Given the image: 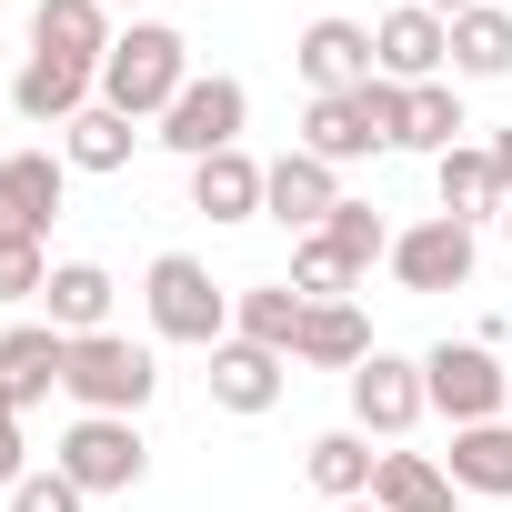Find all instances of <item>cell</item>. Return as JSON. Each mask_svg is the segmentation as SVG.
Listing matches in <instances>:
<instances>
[{
    "instance_id": "obj_1",
    "label": "cell",
    "mask_w": 512,
    "mask_h": 512,
    "mask_svg": "<svg viewBox=\"0 0 512 512\" xmlns=\"http://www.w3.org/2000/svg\"><path fill=\"white\" fill-rule=\"evenodd\" d=\"M181 91H191V41H181L171 21H131V31L111 41V61H101V101H111L121 121H161Z\"/></svg>"
},
{
    "instance_id": "obj_2",
    "label": "cell",
    "mask_w": 512,
    "mask_h": 512,
    "mask_svg": "<svg viewBox=\"0 0 512 512\" xmlns=\"http://www.w3.org/2000/svg\"><path fill=\"white\" fill-rule=\"evenodd\" d=\"M141 302H151V332L161 342H191V352H221L231 342V292L211 282V262H191V251H161V262L141 272Z\"/></svg>"
},
{
    "instance_id": "obj_3",
    "label": "cell",
    "mask_w": 512,
    "mask_h": 512,
    "mask_svg": "<svg viewBox=\"0 0 512 512\" xmlns=\"http://www.w3.org/2000/svg\"><path fill=\"white\" fill-rule=\"evenodd\" d=\"M61 392H71L81 412H121V422H141V402L161 392V362H151V342H131V332H81Z\"/></svg>"
},
{
    "instance_id": "obj_4",
    "label": "cell",
    "mask_w": 512,
    "mask_h": 512,
    "mask_svg": "<svg viewBox=\"0 0 512 512\" xmlns=\"http://www.w3.org/2000/svg\"><path fill=\"white\" fill-rule=\"evenodd\" d=\"M241 131H251V91H241L231 71H191V91L151 121V141H161V151H181V161L241 151Z\"/></svg>"
},
{
    "instance_id": "obj_5",
    "label": "cell",
    "mask_w": 512,
    "mask_h": 512,
    "mask_svg": "<svg viewBox=\"0 0 512 512\" xmlns=\"http://www.w3.org/2000/svg\"><path fill=\"white\" fill-rule=\"evenodd\" d=\"M422 392H432V412L462 432V422H502L512 372H502L492 342H432V352H422Z\"/></svg>"
},
{
    "instance_id": "obj_6",
    "label": "cell",
    "mask_w": 512,
    "mask_h": 512,
    "mask_svg": "<svg viewBox=\"0 0 512 512\" xmlns=\"http://www.w3.org/2000/svg\"><path fill=\"white\" fill-rule=\"evenodd\" d=\"M91 502L101 492H141V472H151V442H141V422H121V412H81L71 432H61V452H51Z\"/></svg>"
},
{
    "instance_id": "obj_7",
    "label": "cell",
    "mask_w": 512,
    "mask_h": 512,
    "mask_svg": "<svg viewBox=\"0 0 512 512\" xmlns=\"http://www.w3.org/2000/svg\"><path fill=\"white\" fill-rule=\"evenodd\" d=\"M472 262H482V231H472V221H452V211H432V221L392 231V282H402V292H462V282H472Z\"/></svg>"
},
{
    "instance_id": "obj_8",
    "label": "cell",
    "mask_w": 512,
    "mask_h": 512,
    "mask_svg": "<svg viewBox=\"0 0 512 512\" xmlns=\"http://www.w3.org/2000/svg\"><path fill=\"white\" fill-rule=\"evenodd\" d=\"M372 71H382V81H402V91L442 81V71H452V21H442V11H422V0L382 11V21H372Z\"/></svg>"
},
{
    "instance_id": "obj_9",
    "label": "cell",
    "mask_w": 512,
    "mask_h": 512,
    "mask_svg": "<svg viewBox=\"0 0 512 512\" xmlns=\"http://www.w3.org/2000/svg\"><path fill=\"white\" fill-rule=\"evenodd\" d=\"M422 412H432V392H422V362H402V352H372V362L352 372V432H372V442H402Z\"/></svg>"
},
{
    "instance_id": "obj_10",
    "label": "cell",
    "mask_w": 512,
    "mask_h": 512,
    "mask_svg": "<svg viewBox=\"0 0 512 512\" xmlns=\"http://www.w3.org/2000/svg\"><path fill=\"white\" fill-rule=\"evenodd\" d=\"M61 201H71V161L61 151H11V161H0V231L41 241L61 221Z\"/></svg>"
},
{
    "instance_id": "obj_11",
    "label": "cell",
    "mask_w": 512,
    "mask_h": 512,
    "mask_svg": "<svg viewBox=\"0 0 512 512\" xmlns=\"http://www.w3.org/2000/svg\"><path fill=\"white\" fill-rule=\"evenodd\" d=\"M61 372H71V332H51V322H11V332H0V402H11V412L51 402Z\"/></svg>"
},
{
    "instance_id": "obj_12",
    "label": "cell",
    "mask_w": 512,
    "mask_h": 512,
    "mask_svg": "<svg viewBox=\"0 0 512 512\" xmlns=\"http://www.w3.org/2000/svg\"><path fill=\"white\" fill-rule=\"evenodd\" d=\"M292 71L312 81V101H322V91H362V81H372V31L342 21V11H322V21L292 41Z\"/></svg>"
},
{
    "instance_id": "obj_13",
    "label": "cell",
    "mask_w": 512,
    "mask_h": 512,
    "mask_svg": "<svg viewBox=\"0 0 512 512\" xmlns=\"http://www.w3.org/2000/svg\"><path fill=\"white\" fill-rule=\"evenodd\" d=\"M91 101H101V71H81V61H51V51H31V61L11 71V111H21V121H51V131H71Z\"/></svg>"
},
{
    "instance_id": "obj_14",
    "label": "cell",
    "mask_w": 512,
    "mask_h": 512,
    "mask_svg": "<svg viewBox=\"0 0 512 512\" xmlns=\"http://www.w3.org/2000/svg\"><path fill=\"white\" fill-rule=\"evenodd\" d=\"M262 211H272V221H292V231H322V221L342 211V171H332V161H312V151L292 141V151L262 171Z\"/></svg>"
},
{
    "instance_id": "obj_15",
    "label": "cell",
    "mask_w": 512,
    "mask_h": 512,
    "mask_svg": "<svg viewBox=\"0 0 512 512\" xmlns=\"http://www.w3.org/2000/svg\"><path fill=\"white\" fill-rule=\"evenodd\" d=\"M282 372H292L282 352H262V342H241V332H231V342L211 352V402L241 412V422H262V412L282 402Z\"/></svg>"
},
{
    "instance_id": "obj_16",
    "label": "cell",
    "mask_w": 512,
    "mask_h": 512,
    "mask_svg": "<svg viewBox=\"0 0 512 512\" xmlns=\"http://www.w3.org/2000/svg\"><path fill=\"white\" fill-rule=\"evenodd\" d=\"M111 41H121V21L101 11V0H41V11H31V51H51V61L101 71V61H111Z\"/></svg>"
},
{
    "instance_id": "obj_17",
    "label": "cell",
    "mask_w": 512,
    "mask_h": 512,
    "mask_svg": "<svg viewBox=\"0 0 512 512\" xmlns=\"http://www.w3.org/2000/svg\"><path fill=\"white\" fill-rule=\"evenodd\" d=\"M382 342H372V322H362V302H312L302 312V342H292V362H312V372H362Z\"/></svg>"
},
{
    "instance_id": "obj_18",
    "label": "cell",
    "mask_w": 512,
    "mask_h": 512,
    "mask_svg": "<svg viewBox=\"0 0 512 512\" xmlns=\"http://www.w3.org/2000/svg\"><path fill=\"white\" fill-rule=\"evenodd\" d=\"M262 171H272V161H251V151L191 161V211H201V221H262Z\"/></svg>"
},
{
    "instance_id": "obj_19",
    "label": "cell",
    "mask_w": 512,
    "mask_h": 512,
    "mask_svg": "<svg viewBox=\"0 0 512 512\" xmlns=\"http://www.w3.org/2000/svg\"><path fill=\"white\" fill-rule=\"evenodd\" d=\"M452 492H482V502H512V422H462L452 452H442Z\"/></svg>"
},
{
    "instance_id": "obj_20",
    "label": "cell",
    "mask_w": 512,
    "mask_h": 512,
    "mask_svg": "<svg viewBox=\"0 0 512 512\" xmlns=\"http://www.w3.org/2000/svg\"><path fill=\"white\" fill-rule=\"evenodd\" d=\"M432 191H442V211H452V221H472V231H482V221H502V181H492V151H482V141L442 151V161H432Z\"/></svg>"
},
{
    "instance_id": "obj_21",
    "label": "cell",
    "mask_w": 512,
    "mask_h": 512,
    "mask_svg": "<svg viewBox=\"0 0 512 512\" xmlns=\"http://www.w3.org/2000/svg\"><path fill=\"white\" fill-rule=\"evenodd\" d=\"M111 292H121V282H111L101 262H51V292H41V302H51V332H71V342H81V332H111Z\"/></svg>"
},
{
    "instance_id": "obj_22",
    "label": "cell",
    "mask_w": 512,
    "mask_h": 512,
    "mask_svg": "<svg viewBox=\"0 0 512 512\" xmlns=\"http://www.w3.org/2000/svg\"><path fill=\"white\" fill-rule=\"evenodd\" d=\"M302 472H312V492H322V502H372L382 452H372V432H322V442L302 452Z\"/></svg>"
},
{
    "instance_id": "obj_23",
    "label": "cell",
    "mask_w": 512,
    "mask_h": 512,
    "mask_svg": "<svg viewBox=\"0 0 512 512\" xmlns=\"http://www.w3.org/2000/svg\"><path fill=\"white\" fill-rule=\"evenodd\" d=\"M302 312H312V302H302L292 282H251V292H231V332L262 342V352H282V362H292V342H302Z\"/></svg>"
},
{
    "instance_id": "obj_24",
    "label": "cell",
    "mask_w": 512,
    "mask_h": 512,
    "mask_svg": "<svg viewBox=\"0 0 512 512\" xmlns=\"http://www.w3.org/2000/svg\"><path fill=\"white\" fill-rule=\"evenodd\" d=\"M141 141H151L141 121H121L111 101H91V111L61 131V161H71V171H131V151H141Z\"/></svg>"
},
{
    "instance_id": "obj_25",
    "label": "cell",
    "mask_w": 512,
    "mask_h": 512,
    "mask_svg": "<svg viewBox=\"0 0 512 512\" xmlns=\"http://www.w3.org/2000/svg\"><path fill=\"white\" fill-rule=\"evenodd\" d=\"M502 71H512V11L482 0V11L452 21V81H502Z\"/></svg>"
},
{
    "instance_id": "obj_26",
    "label": "cell",
    "mask_w": 512,
    "mask_h": 512,
    "mask_svg": "<svg viewBox=\"0 0 512 512\" xmlns=\"http://www.w3.org/2000/svg\"><path fill=\"white\" fill-rule=\"evenodd\" d=\"M302 151H312V161H332V171H342V161H372V151H382V141H372V131H362V101H352V91H322V101H312V111H302Z\"/></svg>"
},
{
    "instance_id": "obj_27",
    "label": "cell",
    "mask_w": 512,
    "mask_h": 512,
    "mask_svg": "<svg viewBox=\"0 0 512 512\" xmlns=\"http://www.w3.org/2000/svg\"><path fill=\"white\" fill-rule=\"evenodd\" d=\"M372 502H382V512H452V472H442L432 452H382Z\"/></svg>"
},
{
    "instance_id": "obj_28",
    "label": "cell",
    "mask_w": 512,
    "mask_h": 512,
    "mask_svg": "<svg viewBox=\"0 0 512 512\" xmlns=\"http://www.w3.org/2000/svg\"><path fill=\"white\" fill-rule=\"evenodd\" d=\"M462 141H472V121H462V91H452V81H422V91H412V111H402V151L442 161V151H462Z\"/></svg>"
},
{
    "instance_id": "obj_29",
    "label": "cell",
    "mask_w": 512,
    "mask_h": 512,
    "mask_svg": "<svg viewBox=\"0 0 512 512\" xmlns=\"http://www.w3.org/2000/svg\"><path fill=\"white\" fill-rule=\"evenodd\" d=\"M322 241L342 251V262H352V272H372V262H392V221H382L372 201H352V191H342V211L322 221Z\"/></svg>"
},
{
    "instance_id": "obj_30",
    "label": "cell",
    "mask_w": 512,
    "mask_h": 512,
    "mask_svg": "<svg viewBox=\"0 0 512 512\" xmlns=\"http://www.w3.org/2000/svg\"><path fill=\"white\" fill-rule=\"evenodd\" d=\"M292 292H302V302H352V292H362V272L342 262L322 231H302V241H292Z\"/></svg>"
},
{
    "instance_id": "obj_31",
    "label": "cell",
    "mask_w": 512,
    "mask_h": 512,
    "mask_svg": "<svg viewBox=\"0 0 512 512\" xmlns=\"http://www.w3.org/2000/svg\"><path fill=\"white\" fill-rule=\"evenodd\" d=\"M51 292V251L21 241V231H0V302H41Z\"/></svg>"
},
{
    "instance_id": "obj_32",
    "label": "cell",
    "mask_w": 512,
    "mask_h": 512,
    "mask_svg": "<svg viewBox=\"0 0 512 512\" xmlns=\"http://www.w3.org/2000/svg\"><path fill=\"white\" fill-rule=\"evenodd\" d=\"M0 512H91V492H81V482H71L61 462H51V472H21Z\"/></svg>"
},
{
    "instance_id": "obj_33",
    "label": "cell",
    "mask_w": 512,
    "mask_h": 512,
    "mask_svg": "<svg viewBox=\"0 0 512 512\" xmlns=\"http://www.w3.org/2000/svg\"><path fill=\"white\" fill-rule=\"evenodd\" d=\"M352 101H362V131H372V141H382V151H402V111H412V91H402V81H382V71H372V81H362V91H352Z\"/></svg>"
},
{
    "instance_id": "obj_34",
    "label": "cell",
    "mask_w": 512,
    "mask_h": 512,
    "mask_svg": "<svg viewBox=\"0 0 512 512\" xmlns=\"http://www.w3.org/2000/svg\"><path fill=\"white\" fill-rule=\"evenodd\" d=\"M21 472H31V442H21V412H11V402H0V492H11Z\"/></svg>"
},
{
    "instance_id": "obj_35",
    "label": "cell",
    "mask_w": 512,
    "mask_h": 512,
    "mask_svg": "<svg viewBox=\"0 0 512 512\" xmlns=\"http://www.w3.org/2000/svg\"><path fill=\"white\" fill-rule=\"evenodd\" d=\"M482 151H492V181H502V201H512V131H492Z\"/></svg>"
},
{
    "instance_id": "obj_36",
    "label": "cell",
    "mask_w": 512,
    "mask_h": 512,
    "mask_svg": "<svg viewBox=\"0 0 512 512\" xmlns=\"http://www.w3.org/2000/svg\"><path fill=\"white\" fill-rule=\"evenodd\" d=\"M422 11H442V21H462V11H482V0H422Z\"/></svg>"
},
{
    "instance_id": "obj_37",
    "label": "cell",
    "mask_w": 512,
    "mask_h": 512,
    "mask_svg": "<svg viewBox=\"0 0 512 512\" xmlns=\"http://www.w3.org/2000/svg\"><path fill=\"white\" fill-rule=\"evenodd\" d=\"M332 512H382V502H332Z\"/></svg>"
},
{
    "instance_id": "obj_38",
    "label": "cell",
    "mask_w": 512,
    "mask_h": 512,
    "mask_svg": "<svg viewBox=\"0 0 512 512\" xmlns=\"http://www.w3.org/2000/svg\"><path fill=\"white\" fill-rule=\"evenodd\" d=\"M101 11H141V0H101Z\"/></svg>"
},
{
    "instance_id": "obj_39",
    "label": "cell",
    "mask_w": 512,
    "mask_h": 512,
    "mask_svg": "<svg viewBox=\"0 0 512 512\" xmlns=\"http://www.w3.org/2000/svg\"><path fill=\"white\" fill-rule=\"evenodd\" d=\"M502 241H512V201H502Z\"/></svg>"
},
{
    "instance_id": "obj_40",
    "label": "cell",
    "mask_w": 512,
    "mask_h": 512,
    "mask_svg": "<svg viewBox=\"0 0 512 512\" xmlns=\"http://www.w3.org/2000/svg\"><path fill=\"white\" fill-rule=\"evenodd\" d=\"M0 502H11V492H0Z\"/></svg>"
}]
</instances>
